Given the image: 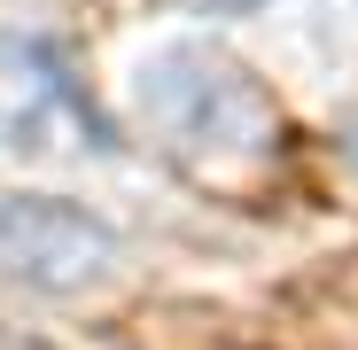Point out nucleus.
<instances>
[{
    "label": "nucleus",
    "instance_id": "obj_5",
    "mask_svg": "<svg viewBox=\"0 0 358 350\" xmlns=\"http://www.w3.org/2000/svg\"><path fill=\"white\" fill-rule=\"evenodd\" d=\"M0 350H39V342H24V335H8V327H0Z\"/></svg>",
    "mask_w": 358,
    "mask_h": 350
},
{
    "label": "nucleus",
    "instance_id": "obj_4",
    "mask_svg": "<svg viewBox=\"0 0 358 350\" xmlns=\"http://www.w3.org/2000/svg\"><path fill=\"white\" fill-rule=\"evenodd\" d=\"M171 8H195V16H250L265 0H171Z\"/></svg>",
    "mask_w": 358,
    "mask_h": 350
},
{
    "label": "nucleus",
    "instance_id": "obj_3",
    "mask_svg": "<svg viewBox=\"0 0 358 350\" xmlns=\"http://www.w3.org/2000/svg\"><path fill=\"white\" fill-rule=\"evenodd\" d=\"M71 109L78 101H71V78H63V54L39 31H0V148L39 156Z\"/></svg>",
    "mask_w": 358,
    "mask_h": 350
},
{
    "label": "nucleus",
    "instance_id": "obj_1",
    "mask_svg": "<svg viewBox=\"0 0 358 350\" xmlns=\"http://www.w3.org/2000/svg\"><path fill=\"white\" fill-rule=\"evenodd\" d=\"M133 109L141 133L156 140V156L179 171L187 187L218 195V203H265L288 171V117L265 94V78L250 63H234L226 47H164L133 78Z\"/></svg>",
    "mask_w": 358,
    "mask_h": 350
},
{
    "label": "nucleus",
    "instance_id": "obj_2",
    "mask_svg": "<svg viewBox=\"0 0 358 350\" xmlns=\"http://www.w3.org/2000/svg\"><path fill=\"white\" fill-rule=\"evenodd\" d=\"M117 265V233L63 195H0V280L31 296H78Z\"/></svg>",
    "mask_w": 358,
    "mask_h": 350
}]
</instances>
